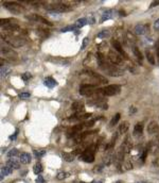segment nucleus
I'll return each mask as SVG.
<instances>
[{
  "label": "nucleus",
  "instance_id": "f257e3e1",
  "mask_svg": "<svg viewBox=\"0 0 159 183\" xmlns=\"http://www.w3.org/2000/svg\"><path fill=\"white\" fill-rule=\"evenodd\" d=\"M97 59H98V65H99L100 68H101V69L103 70L106 75H108V76L120 77V76H122L123 72H124L122 69H120L118 66L115 65V64L107 63V62L105 61L104 55H102L101 52L97 53Z\"/></svg>",
  "mask_w": 159,
  "mask_h": 183
},
{
  "label": "nucleus",
  "instance_id": "f03ea898",
  "mask_svg": "<svg viewBox=\"0 0 159 183\" xmlns=\"http://www.w3.org/2000/svg\"><path fill=\"white\" fill-rule=\"evenodd\" d=\"M80 94L82 96L91 97L93 95L102 94V88H98L93 84H83L80 88Z\"/></svg>",
  "mask_w": 159,
  "mask_h": 183
},
{
  "label": "nucleus",
  "instance_id": "7ed1b4c3",
  "mask_svg": "<svg viewBox=\"0 0 159 183\" xmlns=\"http://www.w3.org/2000/svg\"><path fill=\"white\" fill-rule=\"evenodd\" d=\"M46 9L49 11V13L51 12H57V13H66V12H69L71 10V7H69L66 3H62V2H55V3H51V5H48L46 7Z\"/></svg>",
  "mask_w": 159,
  "mask_h": 183
},
{
  "label": "nucleus",
  "instance_id": "20e7f679",
  "mask_svg": "<svg viewBox=\"0 0 159 183\" xmlns=\"http://www.w3.org/2000/svg\"><path fill=\"white\" fill-rule=\"evenodd\" d=\"M0 26H1V28L5 29V30H7V31H16L19 29V25H18L17 19H14V18H5V19H1Z\"/></svg>",
  "mask_w": 159,
  "mask_h": 183
},
{
  "label": "nucleus",
  "instance_id": "39448f33",
  "mask_svg": "<svg viewBox=\"0 0 159 183\" xmlns=\"http://www.w3.org/2000/svg\"><path fill=\"white\" fill-rule=\"evenodd\" d=\"M97 150L95 145H91L90 147H88L87 149H85L81 155H80V159H82L86 163H92L95 161V152Z\"/></svg>",
  "mask_w": 159,
  "mask_h": 183
},
{
  "label": "nucleus",
  "instance_id": "423d86ee",
  "mask_svg": "<svg viewBox=\"0 0 159 183\" xmlns=\"http://www.w3.org/2000/svg\"><path fill=\"white\" fill-rule=\"evenodd\" d=\"M0 50H1V55H2V57H5V59L9 60V61H16V60H17V53L13 50L12 47L1 45Z\"/></svg>",
  "mask_w": 159,
  "mask_h": 183
},
{
  "label": "nucleus",
  "instance_id": "0eeeda50",
  "mask_svg": "<svg viewBox=\"0 0 159 183\" xmlns=\"http://www.w3.org/2000/svg\"><path fill=\"white\" fill-rule=\"evenodd\" d=\"M5 39L10 46L12 47H21L26 44V41L21 37L18 36H11V35H5V36H2V41Z\"/></svg>",
  "mask_w": 159,
  "mask_h": 183
},
{
  "label": "nucleus",
  "instance_id": "6e6552de",
  "mask_svg": "<svg viewBox=\"0 0 159 183\" xmlns=\"http://www.w3.org/2000/svg\"><path fill=\"white\" fill-rule=\"evenodd\" d=\"M3 7L8 11H10L11 13L14 14H19L24 11V8L21 5H19L17 2H13V1H5V2H3Z\"/></svg>",
  "mask_w": 159,
  "mask_h": 183
},
{
  "label": "nucleus",
  "instance_id": "1a4fd4ad",
  "mask_svg": "<svg viewBox=\"0 0 159 183\" xmlns=\"http://www.w3.org/2000/svg\"><path fill=\"white\" fill-rule=\"evenodd\" d=\"M121 91V86L118 84H112L108 85L106 87L102 88V94L105 96H115V95L119 94Z\"/></svg>",
  "mask_w": 159,
  "mask_h": 183
},
{
  "label": "nucleus",
  "instance_id": "9d476101",
  "mask_svg": "<svg viewBox=\"0 0 159 183\" xmlns=\"http://www.w3.org/2000/svg\"><path fill=\"white\" fill-rule=\"evenodd\" d=\"M108 59L115 65H122L123 64V59L120 57V55H118L117 52H114L112 50L108 52Z\"/></svg>",
  "mask_w": 159,
  "mask_h": 183
},
{
  "label": "nucleus",
  "instance_id": "9b49d317",
  "mask_svg": "<svg viewBox=\"0 0 159 183\" xmlns=\"http://www.w3.org/2000/svg\"><path fill=\"white\" fill-rule=\"evenodd\" d=\"M26 18L29 20H32V22H43L45 25H49V26H52V24L50 22H48L46 18H44L43 16L37 15V14H29V15H26Z\"/></svg>",
  "mask_w": 159,
  "mask_h": 183
},
{
  "label": "nucleus",
  "instance_id": "f8f14e48",
  "mask_svg": "<svg viewBox=\"0 0 159 183\" xmlns=\"http://www.w3.org/2000/svg\"><path fill=\"white\" fill-rule=\"evenodd\" d=\"M88 105H91V107H99V108H102V109H107L108 108V105H107V103L105 102V100L104 99H102V98H95L93 100H90V101H88Z\"/></svg>",
  "mask_w": 159,
  "mask_h": 183
},
{
  "label": "nucleus",
  "instance_id": "ddd939ff",
  "mask_svg": "<svg viewBox=\"0 0 159 183\" xmlns=\"http://www.w3.org/2000/svg\"><path fill=\"white\" fill-rule=\"evenodd\" d=\"M7 165L10 166L13 169H19L20 168V161H18L17 158H8Z\"/></svg>",
  "mask_w": 159,
  "mask_h": 183
},
{
  "label": "nucleus",
  "instance_id": "4468645a",
  "mask_svg": "<svg viewBox=\"0 0 159 183\" xmlns=\"http://www.w3.org/2000/svg\"><path fill=\"white\" fill-rule=\"evenodd\" d=\"M148 30V27L146 25H142L139 24L135 27V33L137 35H144Z\"/></svg>",
  "mask_w": 159,
  "mask_h": 183
},
{
  "label": "nucleus",
  "instance_id": "2eb2a0df",
  "mask_svg": "<svg viewBox=\"0 0 159 183\" xmlns=\"http://www.w3.org/2000/svg\"><path fill=\"white\" fill-rule=\"evenodd\" d=\"M159 131V126L156 121H151L148 126V134H156Z\"/></svg>",
  "mask_w": 159,
  "mask_h": 183
},
{
  "label": "nucleus",
  "instance_id": "dca6fc26",
  "mask_svg": "<svg viewBox=\"0 0 159 183\" xmlns=\"http://www.w3.org/2000/svg\"><path fill=\"white\" fill-rule=\"evenodd\" d=\"M19 161L21 164H29L32 161V155L28 152H21L19 155Z\"/></svg>",
  "mask_w": 159,
  "mask_h": 183
},
{
  "label": "nucleus",
  "instance_id": "f3484780",
  "mask_svg": "<svg viewBox=\"0 0 159 183\" xmlns=\"http://www.w3.org/2000/svg\"><path fill=\"white\" fill-rule=\"evenodd\" d=\"M112 47H114L115 50L118 51V52L120 53L121 55H124V57H126V55H125L124 50H123V48H122V46H121V44L119 43L118 41H112Z\"/></svg>",
  "mask_w": 159,
  "mask_h": 183
},
{
  "label": "nucleus",
  "instance_id": "a211bd4d",
  "mask_svg": "<svg viewBox=\"0 0 159 183\" xmlns=\"http://www.w3.org/2000/svg\"><path fill=\"white\" fill-rule=\"evenodd\" d=\"M87 24H88V18L83 17V18H79V19H77L73 25H74V27L76 29H81V28H83L84 26H86Z\"/></svg>",
  "mask_w": 159,
  "mask_h": 183
},
{
  "label": "nucleus",
  "instance_id": "6ab92c4d",
  "mask_svg": "<svg viewBox=\"0 0 159 183\" xmlns=\"http://www.w3.org/2000/svg\"><path fill=\"white\" fill-rule=\"evenodd\" d=\"M44 84L47 87H49V88H53L54 86L57 85V82H56L52 77H47V78L45 79V81H44Z\"/></svg>",
  "mask_w": 159,
  "mask_h": 183
},
{
  "label": "nucleus",
  "instance_id": "aec40b11",
  "mask_svg": "<svg viewBox=\"0 0 159 183\" xmlns=\"http://www.w3.org/2000/svg\"><path fill=\"white\" fill-rule=\"evenodd\" d=\"M12 171H13V168H11L10 166H8V165H5L3 167H1V175H0V179H1V180H3V177L11 175Z\"/></svg>",
  "mask_w": 159,
  "mask_h": 183
},
{
  "label": "nucleus",
  "instance_id": "412c9836",
  "mask_svg": "<svg viewBox=\"0 0 159 183\" xmlns=\"http://www.w3.org/2000/svg\"><path fill=\"white\" fill-rule=\"evenodd\" d=\"M82 128H83V125H76V126L72 127V128L69 130L68 136L71 137V136H74V135H76L77 133L80 132V131L82 130Z\"/></svg>",
  "mask_w": 159,
  "mask_h": 183
},
{
  "label": "nucleus",
  "instance_id": "4be33fe9",
  "mask_svg": "<svg viewBox=\"0 0 159 183\" xmlns=\"http://www.w3.org/2000/svg\"><path fill=\"white\" fill-rule=\"evenodd\" d=\"M12 69L8 66H1V69H0V76H1V79H5L8 78L10 74H11Z\"/></svg>",
  "mask_w": 159,
  "mask_h": 183
},
{
  "label": "nucleus",
  "instance_id": "5701e85b",
  "mask_svg": "<svg viewBox=\"0 0 159 183\" xmlns=\"http://www.w3.org/2000/svg\"><path fill=\"white\" fill-rule=\"evenodd\" d=\"M142 131H143V124L142 122H138L135 126V128H134V135L139 136V135L142 134Z\"/></svg>",
  "mask_w": 159,
  "mask_h": 183
},
{
  "label": "nucleus",
  "instance_id": "b1692460",
  "mask_svg": "<svg viewBox=\"0 0 159 183\" xmlns=\"http://www.w3.org/2000/svg\"><path fill=\"white\" fill-rule=\"evenodd\" d=\"M112 11H105L103 12V14H102L101 16V20H100V22H106V20H109L110 18H112Z\"/></svg>",
  "mask_w": 159,
  "mask_h": 183
},
{
  "label": "nucleus",
  "instance_id": "393cba45",
  "mask_svg": "<svg viewBox=\"0 0 159 183\" xmlns=\"http://www.w3.org/2000/svg\"><path fill=\"white\" fill-rule=\"evenodd\" d=\"M62 157L66 162H72L73 160H74V155L71 152H63Z\"/></svg>",
  "mask_w": 159,
  "mask_h": 183
},
{
  "label": "nucleus",
  "instance_id": "a878e982",
  "mask_svg": "<svg viewBox=\"0 0 159 183\" xmlns=\"http://www.w3.org/2000/svg\"><path fill=\"white\" fill-rule=\"evenodd\" d=\"M128 128H129V124L127 121H123L122 124L120 125V127H119V131H120V133H126L127 131H128Z\"/></svg>",
  "mask_w": 159,
  "mask_h": 183
},
{
  "label": "nucleus",
  "instance_id": "bb28decb",
  "mask_svg": "<svg viewBox=\"0 0 159 183\" xmlns=\"http://www.w3.org/2000/svg\"><path fill=\"white\" fill-rule=\"evenodd\" d=\"M72 110H74L75 112H81L84 110V105L82 102H74L72 105Z\"/></svg>",
  "mask_w": 159,
  "mask_h": 183
},
{
  "label": "nucleus",
  "instance_id": "cd10ccee",
  "mask_svg": "<svg viewBox=\"0 0 159 183\" xmlns=\"http://www.w3.org/2000/svg\"><path fill=\"white\" fill-rule=\"evenodd\" d=\"M17 155H20V152L17 148H13L8 152V158H17Z\"/></svg>",
  "mask_w": 159,
  "mask_h": 183
},
{
  "label": "nucleus",
  "instance_id": "c85d7f7f",
  "mask_svg": "<svg viewBox=\"0 0 159 183\" xmlns=\"http://www.w3.org/2000/svg\"><path fill=\"white\" fill-rule=\"evenodd\" d=\"M43 165H41V163H36L34 165V167H33V171H34V174L35 175H41V172L43 171Z\"/></svg>",
  "mask_w": 159,
  "mask_h": 183
},
{
  "label": "nucleus",
  "instance_id": "c756f323",
  "mask_svg": "<svg viewBox=\"0 0 159 183\" xmlns=\"http://www.w3.org/2000/svg\"><path fill=\"white\" fill-rule=\"evenodd\" d=\"M33 153H34V155L36 158H43L44 155L47 153V151H46L45 149H38V150H34V151H33Z\"/></svg>",
  "mask_w": 159,
  "mask_h": 183
},
{
  "label": "nucleus",
  "instance_id": "7c9ffc66",
  "mask_svg": "<svg viewBox=\"0 0 159 183\" xmlns=\"http://www.w3.org/2000/svg\"><path fill=\"white\" fill-rule=\"evenodd\" d=\"M53 60L54 64H60V65H68V61L64 59H60V58H55V59H50Z\"/></svg>",
  "mask_w": 159,
  "mask_h": 183
},
{
  "label": "nucleus",
  "instance_id": "2f4dec72",
  "mask_svg": "<svg viewBox=\"0 0 159 183\" xmlns=\"http://www.w3.org/2000/svg\"><path fill=\"white\" fill-rule=\"evenodd\" d=\"M109 35H110V32L108 30H103L98 33V37H99V38H106V37H108Z\"/></svg>",
  "mask_w": 159,
  "mask_h": 183
},
{
  "label": "nucleus",
  "instance_id": "473e14b6",
  "mask_svg": "<svg viewBox=\"0 0 159 183\" xmlns=\"http://www.w3.org/2000/svg\"><path fill=\"white\" fill-rule=\"evenodd\" d=\"M134 53H135V55L137 57L138 61H140V63H141V62H142V59H143V57H142L141 52H140V50L137 48V47H135V48H134Z\"/></svg>",
  "mask_w": 159,
  "mask_h": 183
},
{
  "label": "nucleus",
  "instance_id": "72a5a7b5",
  "mask_svg": "<svg viewBox=\"0 0 159 183\" xmlns=\"http://www.w3.org/2000/svg\"><path fill=\"white\" fill-rule=\"evenodd\" d=\"M120 117H121V115H120V113H117L116 115L114 116V118L112 119V121H110V126H115V125L117 124V122L120 120Z\"/></svg>",
  "mask_w": 159,
  "mask_h": 183
},
{
  "label": "nucleus",
  "instance_id": "f704fd0d",
  "mask_svg": "<svg viewBox=\"0 0 159 183\" xmlns=\"http://www.w3.org/2000/svg\"><path fill=\"white\" fill-rule=\"evenodd\" d=\"M146 59H148V63L155 64V59H154V57H153V55H152V53H151L148 50H146Z\"/></svg>",
  "mask_w": 159,
  "mask_h": 183
},
{
  "label": "nucleus",
  "instance_id": "c9c22d12",
  "mask_svg": "<svg viewBox=\"0 0 159 183\" xmlns=\"http://www.w3.org/2000/svg\"><path fill=\"white\" fill-rule=\"evenodd\" d=\"M67 177H68V174H67V172H64V171H60L56 175V179H57V180H64V179H66Z\"/></svg>",
  "mask_w": 159,
  "mask_h": 183
},
{
  "label": "nucleus",
  "instance_id": "e433bc0d",
  "mask_svg": "<svg viewBox=\"0 0 159 183\" xmlns=\"http://www.w3.org/2000/svg\"><path fill=\"white\" fill-rule=\"evenodd\" d=\"M31 78H32V75H31L30 72H24V74L21 75V79L24 82H28Z\"/></svg>",
  "mask_w": 159,
  "mask_h": 183
},
{
  "label": "nucleus",
  "instance_id": "4c0bfd02",
  "mask_svg": "<svg viewBox=\"0 0 159 183\" xmlns=\"http://www.w3.org/2000/svg\"><path fill=\"white\" fill-rule=\"evenodd\" d=\"M89 44V37H85L83 39V43H82V47H81V50H84L85 48L87 47V45Z\"/></svg>",
  "mask_w": 159,
  "mask_h": 183
},
{
  "label": "nucleus",
  "instance_id": "58836bf2",
  "mask_svg": "<svg viewBox=\"0 0 159 183\" xmlns=\"http://www.w3.org/2000/svg\"><path fill=\"white\" fill-rule=\"evenodd\" d=\"M31 97V94L28 93V92H24V93H20L19 94V98L21 99H29Z\"/></svg>",
  "mask_w": 159,
  "mask_h": 183
},
{
  "label": "nucleus",
  "instance_id": "ea45409f",
  "mask_svg": "<svg viewBox=\"0 0 159 183\" xmlns=\"http://www.w3.org/2000/svg\"><path fill=\"white\" fill-rule=\"evenodd\" d=\"M75 27H74V25H71V26H68V27H66V28H64V29H62V32L64 33V32H68V31H73V30H75Z\"/></svg>",
  "mask_w": 159,
  "mask_h": 183
},
{
  "label": "nucleus",
  "instance_id": "a19ab883",
  "mask_svg": "<svg viewBox=\"0 0 159 183\" xmlns=\"http://www.w3.org/2000/svg\"><path fill=\"white\" fill-rule=\"evenodd\" d=\"M18 129H16V131H15V133H14L13 135H11V136H10V140L11 141H15L16 140V137H17V135H18Z\"/></svg>",
  "mask_w": 159,
  "mask_h": 183
},
{
  "label": "nucleus",
  "instance_id": "79ce46f5",
  "mask_svg": "<svg viewBox=\"0 0 159 183\" xmlns=\"http://www.w3.org/2000/svg\"><path fill=\"white\" fill-rule=\"evenodd\" d=\"M36 183H45V179L43 178V176H41V175H38V177H37V180H36Z\"/></svg>",
  "mask_w": 159,
  "mask_h": 183
},
{
  "label": "nucleus",
  "instance_id": "37998d69",
  "mask_svg": "<svg viewBox=\"0 0 159 183\" xmlns=\"http://www.w3.org/2000/svg\"><path fill=\"white\" fill-rule=\"evenodd\" d=\"M90 116H91L90 113H86V114H84V115H80L79 118H81V119H86V118H89Z\"/></svg>",
  "mask_w": 159,
  "mask_h": 183
},
{
  "label": "nucleus",
  "instance_id": "c03bdc74",
  "mask_svg": "<svg viewBox=\"0 0 159 183\" xmlns=\"http://www.w3.org/2000/svg\"><path fill=\"white\" fill-rule=\"evenodd\" d=\"M129 113H131V115H133V114H136V113H137V109H136L134 105H131V107L129 108Z\"/></svg>",
  "mask_w": 159,
  "mask_h": 183
},
{
  "label": "nucleus",
  "instance_id": "a18cd8bd",
  "mask_svg": "<svg viewBox=\"0 0 159 183\" xmlns=\"http://www.w3.org/2000/svg\"><path fill=\"white\" fill-rule=\"evenodd\" d=\"M146 155H148V150H144V151H143V153H142V155H141V161H142V162L145 161Z\"/></svg>",
  "mask_w": 159,
  "mask_h": 183
},
{
  "label": "nucleus",
  "instance_id": "49530a36",
  "mask_svg": "<svg viewBox=\"0 0 159 183\" xmlns=\"http://www.w3.org/2000/svg\"><path fill=\"white\" fill-rule=\"evenodd\" d=\"M93 125H95V120H90V121L85 122V126L86 127H92Z\"/></svg>",
  "mask_w": 159,
  "mask_h": 183
},
{
  "label": "nucleus",
  "instance_id": "de8ad7c7",
  "mask_svg": "<svg viewBox=\"0 0 159 183\" xmlns=\"http://www.w3.org/2000/svg\"><path fill=\"white\" fill-rule=\"evenodd\" d=\"M154 28L156 29V30H158V31H159V18L156 20V22H154Z\"/></svg>",
  "mask_w": 159,
  "mask_h": 183
},
{
  "label": "nucleus",
  "instance_id": "09e8293b",
  "mask_svg": "<svg viewBox=\"0 0 159 183\" xmlns=\"http://www.w3.org/2000/svg\"><path fill=\"white\" fill-rule=\"evenodd\" d=\"M156 5H159V0L158 1H153L152 5H150V8H154V7H156Z\"/></svg>",
  "mask_w": 159,
  "mask_h": 183
},
{
  "label": "nucleus",
  "instance_id": "8fccbe9b",
  "mask_svg": "<svg viewBox=\"0 0 159 183\" xmlns=\"http://www.w3.org/2000/svg\"><path fill=\"white\" fill-rule=\"evenodd\" d=\"M90 183H103V181L102 180H93L92 182H90Z\"/></svg>",
  "mask_w": 159,
  "mask_h": 183
},
{
  "label": "nucleus",
  "instance_id": "3c124183",
  "mask_svg": "<svg viewBox=\"0 0 159 183\" xmlns=\"http://www.w3.org/2000/svg\"><path fill=\"white\" fill-rule=\"evenodd\" d=\"M157 55H158V59H159V41H158V44H157Z\"/></svg>",
  "mask_w": 159,
  "mask_h": 183
},
{
  "label": "nucleus",
  "instance_id": "603ef678",
  "mask_svg": "<svg viewBox=\"0 0 159 183\" xmlns=\"http://www.w3.org/2000/svg\"><path fill=\"white\" fill-rule=\"evenodd\" d=\"M20 175H21L22 177H24L27 175V170H24V171H22V174H20Z\"/></svg>",
  "mask_w": 159,
  "mask_h": 183
},
{
  "label": "nucleus",
  "instance_id": "864d4df0",
  "mask_svg": "<svg viewBox=\"0 0 159 183\" xmlns=\"http://www.w3.org/2000/svg\"><path fill=\"white\" fill-rule=\"evenodd\" d=\"M136 183H148V181H138V182H136Z\"/></svg>",
  "mask_w": 159,
  "mask_h": 183
},
{
  "label": "nucleus",
  "instance_id": "5fc2aeb1",
  "mask_svg": "<svg viewBox=\"0 0 159 183\" xmlns=\"http://www.w3.org/2000/svg\"><path fill=\"white\" fill-rule=\"evenodd\" d=\"M115 183H123V182L121 180H119V181H117V182H115Z\"/></svg>",
  "mask_w": 159,
  "mask_h": 183
},
{
  "label": "nucleus",
  "instance_id": "6e6d98bb",
  "mask_svg": "<svg viewBox=\"0 0 159 183\" xmlns=\"http://www.w3.org/2000/svg\"><path fill=\"white\" fill-rule=\"evenodd\" d=\"M80 183H84V182H82V181H81V182H80Z\"/></svg>",
  "mask_w": 159,
  "mask_h": 183
}]
</instances>
